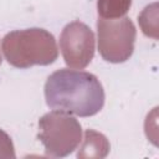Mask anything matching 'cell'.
Returning a JSON list of instances; mask_svg holds the SVG:
<instances>
[{
	"mask_svg": "<svg viewBox=\"0 0 159 159\" xmlns=\"http://www.w3.org/2000/svg\"><path fill=\"white\" fill-rule=\"evenodd\" d=\"M45 98L47 106L55 112L91 117L103 108L104 91L94 75L61 68L47 77Z\"/></svg>",
	"mask_w": 159,
	"mask_h": 159,
	"instance_id": "obj_1",
	"label": "cell"
}]
</instances>
